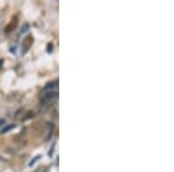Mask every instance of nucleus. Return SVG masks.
Here are the masks:
<instances>
[{"instance_id":"nucleus-1","label":"nucleus","mask_w":174,"mask_h":172,"mask_svg":"<svg viewBox=\"0 0 174 172\" xmlns=\"http://www.w3.org/2000/svg\"><path fill=\"white\" fill-rule=\"evenodd\" d=\"M56 95H57V93H56L55 91H50V92L44 93V94L42 95V100H44V101H50V100H52Z\"/></svg>"},{"instance_id":"nucleus-3","label":"nucleus","mask_w":174,"mask_h":172,"mask_svg":"<svg viewBox=\"0 0 174 172\" xmlns=\"http://www.w3.org/2000/svg\"><path fill=\"white\" fill-rule=\"evenodd\" d=\"M4 123H5V121H4L3 119H0V126H3Z\"/></svg>"},{"instance_id":"nucleus-2","label":"nucleus","mask_w":174,"mask_h":172,"mask_svg":"<svg viewBox=\"0 0 174 172\" xmlns=\"http://www.w3.org/2000/svg\"><path fill=\"white\" fill-rule=\"evenodd\" d=\"M14 127H15V125H9V126H7V127H6V128L3 130V134H5V133L9 131V130H11V129H13Z\"/></svg>"}]
</instances>
